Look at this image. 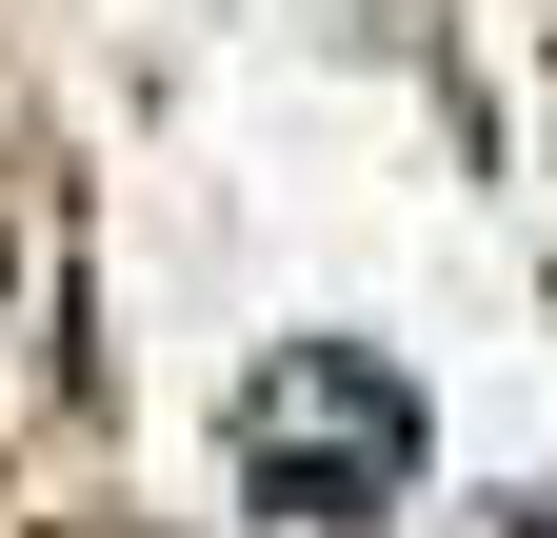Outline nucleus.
Returning a JSON list of instances; mask_svg holds the SVG:
<instances>
[{"label":"nucleus","mask_w":557,"mask_h":538,"mask_svg":"<svg viewBox=\"0 0 557 538\" xmlns=\"http://www.w3.org/2000/svg\"><path fill=\"white\" fill-rule=\"evenodd\" d=\"M239 479H259L278 518H379V499L418 479V379L359 359V340H299V359L239 399Z\"/></svg>","instance_id":"nucleus-1"}]
</instances>
